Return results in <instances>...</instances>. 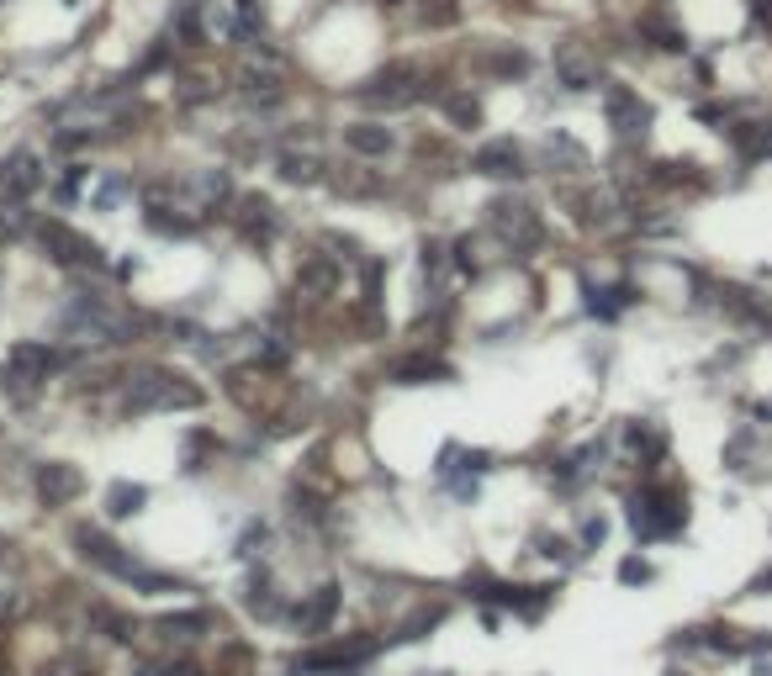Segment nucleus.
<instances>
[{"mask_svg":"<svg viewBox=\"0 0 772 676\" xmlns=\"http://www.w3.org/2000/svg\"><path fill=\"white\" fill-rule=\"evenodd\" d=\"M603 111H609V127L619 138H635V133H646V127H651V106L640 101L635 90H624V85L603 90Z\"/></svg>","mask_w":772,"mask_h":676,"instance_id":"7ed1b4c3","label":"nucleus"},{"mask_svg":"<svg viewBox=\"0 0 772 676\" xmlns=\"http://www.w3.org/2000/svg\"><path fill=\"white\" fill-rule=\"evenodd\" d=\"M43 185V169H38V154H11L0 164V196H32Z\"/></svg>","mask_w":772,"mask_h":676,"instance_id":"6e6552de","label":"nucleus"},{"mask_svg":"<svg viewBox=\"0 0 772 676\" xmlns=\"http://www.w3.org/2000/svg\"><path fill=\"white\" fill-rule=\"evenodd\" d=\"M297 286H302V291H312V296H328V291L339 286V270L328 265V259H307V265L297 270Z\"/></svg>","mask_w":772,"mask_h":676,"instance_id":"ddd939ff","label":"nucleus"},{"mask_svg":"<svg viewBox=\"0 0 772 676\" xmlns=\"http://www.w3.org/2000/svg\"><path fill=\"white\" fill-rule=\"evenodd\" d=\"M38 492L48 502H69V497L80 492V471H69V465H48V471L38 476Z\"/></svg>","mask_w":772,"mask_h":676,"instance_id":"f8f14e48","label":"nucleus"},{"mask_svg":"<svg viewBox=\"0 0 772 676\" xmlns=\"http://www.w3.org/2000/svg\"><path fill=\"white\" fill-rule=\"evenodd\" d=\"M471 169H476V175H492V180H513V175H524V154H519V143H513V138H498V143L476 148Z\"/></svg>","mask_w":772,"mask_h":676,"instance_id":"423d86ee","label":"nucleus"},{"mask_svg":"<svg viewBox=\"0 0 772 676\" xmlns=\"http://www.w3.org/2000/svg\"><path fill=\"white\" fill-rule=\"evenodd\" d=\"M355 96L365 101V106H376V111H402V106H413L418 96H424V85H418V69H408V64H392V69H381V74H371Z\"/></svg>","mask_w":772,"mask_h":676,"instance_id":"f03ea898","label":"nucleus"},{"mask_svg":"<svg viewBox=\"0 0 772 676\" xmlns=\"http://www.w3.org/2000/svg\"><path fill=\"white\" fill-rule=\"evenodd\" d=\"M238 90H244L249 101H260V106H275V101L286 96V80H281V69L244 64V69H238Z\"/></svg>","mask_w":772,"mask_h":676,"instance_id":"1a4fd4ad","label":"nucleus"},{"mask_svg":"<svg viewBox=\"0 0 772 676\" xmlns=\"http://www.w3.org/2000/svg\"><path fill=\"white\" fill-rule=\"evenodd\" d=\"M619 576H624V581H646V576H651V571H646V566H640V560H630V566H624V571H619Z\"/></svg>","mask_w":772,"mask_h":676,"instance_id":"aec40b11","label":"nucleus"},{"mask_svg":"<svg viewBox=\"0 0 772 676\" xmlns=\"http://www.w3.org/2000/svg\"><path fill=\"white\" fill-rule=\"evenodd\" d=\"M38 238H43V249L59 259V265H101V249H96V243L80 238L75 228H64V222H43Z\"/></svg>","mask_w":772,"mask_h":676,"instance_id":"20e7f679","label":"nucleus"},{"mask_svg":"<svg viewBox=\"0 0 772 676\" xmlns=\"http://www.w3.org/2000/svg\"><path fill=\"white\" fill-rule=\"evenodd\" d=\"M344 143L355 148V154H365V159H386V154H392V127L355 122V127H344Z\"/></svg>","mask_w":772,"mask_h":676,"instance_id":"9d476101","label":"nucleus"},{"mask_svg":"<svg viewBox=\"0 0 772 676\" xmlns=\"http://www.w3.org/2000/svg\"><path fill=\"white\" fill-rule=\"evenodd\" d=\"M106 502H112V513H117V518H127V513H138V507L149 502V492H143V486H127V481H122V486H112V497H106Z\"/></svg>","mask_w":772,"mask_h":676,"instance_id":"dca6fc26","label":"nucleus"},{"mask_svg":"<svg viewBox=\"0 0 772 676\" xmlns=\"http://www.w3.org/2000/svg\"><path fill=\"white\" fill-rule=\"evenodd\" d=\"M762 148H767V154H772V127H767V138H762Z\"/></svg>","mask_w":772,"mask_h":676,"instance_id":"412c9836","label":"nucleus"},{"mask_svg":"<svg viewBox=\"0 0 772 676\" xmlns=\"http://www.w3.org/2000/svg\"><path fill=\"white\" fill-rule=\"evenodd\" d=\"M492 222H498V233L513 243V249H535L540 243V222H535V212H529L524 201H498L492 206Z\"/></svg>","mask_w":772,"mask_h":676,"instance_id":"39448f33","label":"nucleus"},{"mask_svg":"<svg viewBox=\"0 0 772 676\" xmlns=\"http://www.w3.org/2000/svg\"><path fill=\"white\" fill-rule=\"evenodd\" d=\"M640 37H651V43H656L661 53H683V48H688L683 27L667 22V16H640Z\"/></svg>","mask_w":772,"mask_h":676,"instance_id":"9b49d317","label":"nucleus"},{"mask_svg":"<svg viewBox=\"0 0 772 676\" xmlns=\"http://www.w3.org/2000/svg\"><path fill=\"white\" fill-rule=\"evenodd\" d=\"M445 117L455 127H476V122H482V106H476L471 96H445Z\"/></svg>","mask_w":772,"mask_h":676,"instance_id":"a211bd4d","label":"nucleus"},{"mask_svg":"<svg viewBox=\"0 0 772 676\" xmlns=\"http://www.w3.org/2000/svg\"><path fill=\"white\" fill-rule=\"evenodd\" d=\"M424 22L450 27V22H455V6H450V0H424Z\"/></svg>","mask_w":772,"mask_h":676,"instance_id":"6ab92c4d","label":"nucleus"},{"mask_svg":"<svg viewBox=\"0 0 772 676\" xmlns=\"http://www.w3.org/2000/svg\"><path fill=\"white\" fill-rule=\"evenodd\" d=\"M556 74H561V85H572V90H593L598 85V59L582 43H561L556 48Z\"/></svg>","mask_w":772,"mask_h":676,"instance_id":"0eeeda50","label":"nucleus"},{"mask_svg":"<svg viewBox=\"0 0 772 676\" xmlns=\"http://www.w3.org/2000/svg\"><path fill=\"white\" fill-rule=\"evenodd\" d=\"M11 360H16V370H27L22 381H32V375H48V370H53V349H43V344H22V349L11 354Z\"/></svg>","mask_w":772,"mask_h":676,"instance_id":"4468645a","label":"nucleus"},{"mask_svg":"<svg viewBox=\"0 0 772 676\" xmlns=\"http://www.w3.org/2000/svg\"><path fill=\"white\" fill-rule=\"evenodd\" d=\"M334 603H339V587H323L318 597H312V608L302 613V624H307V629H323L328 613H334Z\"/></svg>","mask_w":772,"mask_h":676,"instance_id":"f3484780","label":"nucleus"},{"mask_svg":"<svg viewBox=\"0 0 772 676\" xmlns=\"http://www.w3.org/2000/svg\"><path fill=\"white\" fill-rule=\"evenodd\" d=\"M281 175L291 185H312L318 180V159H307V154H281Z\"/></svg>","mask_w":772,"mask_h":676,"instance_id":"2eb2a0df","label":"nucleus"},{"mask_svg":"<svg viewBox=\"0 0 772 676\" xmlns=\"http://www.w3.org/2000/svg\"><path fill=\"white\" fill-rule=\"evenodd\" d=\"M201 402V391L196 386H186L180 375H170V370H143L138 381H133V391H127V407L133 412H154V407H196Z\"/></svg>","mask_w":772,"mask_h":676,"instance_id":"f257e3e1","label":"nucleus"}]
</instances>
